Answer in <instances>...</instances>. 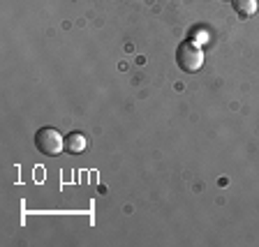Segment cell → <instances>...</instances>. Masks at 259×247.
Instances as JSON below:
<instances>
[{"mask_svg": "<svg viewBox=\"0 0 259 247\" xmlns=\"http://www.w3.org/2000/svg\"><path fill=\"white\" fill-rule=\"evenodd\" d=\"M232 5L241 19H250L257 12V0H232Z\"/></svg>", "mask_w": 259, "mask_h": 247, "instance_id": "4", "label": "cell"}, {"mask_svg": "<svg viewBox=\"0 0 259 247\" xmlns=\"http://www.w3.org/2000/svg\"><path fill=\"white\" fill-rule=\"evenodd\" d=\"M176 63L181 70L190 74V72H197L204 65V54H201V48L194 42L185 39V42H181V46L176 51Z\"/></svg>", "mask_w": 259, "mask_h": 247, "instance_id": "2", "label": "cell"}, {"mask_svg": "<svg viewBox=\"0 0 259 247\" xmlns=\"http://www.w3.org/2000/svg\"><path fill=\"white\" fill-rule=\"evenodd\" d=\"M35 148L49 157H56L58 153L65 151V139L60 136V132L56 127H42L35 134Z\"/></svg>", "mask_w": 259, "mask_h": 247, "instance_id": "1", "label": "cell"}, {"mask_svg": "<svg viewBox=\"0 0 259 247\" xmlns=\"http://www.w3.org/2000/svg\"><path fill=\"white\" fill-rule=\"evenodd\" d=\"M86 148H88V141L81 132H72V134L65 136V151L72 153V155H79V153H83Z\"/></svg>", "mask_w": 259, "mask_h": 247, "instance_id": "3", "label": "cell"}]
</instances>
